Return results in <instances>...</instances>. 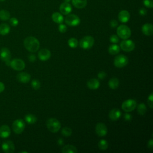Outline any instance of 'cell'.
<instances>
[{
  "label": "cell",
  "instance_id": "cell-29",
  "mask_svg": "<svg viewBox=\"0 0 153 153\" xmlns=\"http://www.w3.org/2000/svg\"><path fill=\"white\" fill-rule=\"evenodd\" d=\"M10 18V13L9 11L5 10H2L0 11V19L1 20L6 21Z\"/></svg>",
  "mask_w": 153,
  "mask_h": 153
},
{
  "label": "cell",
  "instance_id": "cell-40",
  "mask_svg": "<svg viewBox=\"0 0 153 153\" xmlns=\"http://www.w3.org/2000/svg\"><path fill=\"white\" fill-rule=\"evenodd\" d=\"M106 74L105 72H103V71H101V72H99V74L97 75L98 78L99 79H104L106 77Z\"/></svg>",
  "mask_w": 153,
  "mask_h": 153
},
{
  "label": "cell",
  "instance_id": "cell-26",
  "mask_svg": "<svg viewBox=\"0 0 153 153\" xmlns=\"http://www.w3.org/2000/svg\"><path fill=\"white\" fill-rule=\"evenodd\" d=\"M10 31V27L7 23H1L0 25V34L2 35H7Z\"/></svg>",
  "mask_w": 153,
  "mask_h": 153
},
{
  "label": "cell",
  "instance_id": "cell-25",
  "mask_svg": "<svg viewBox=\"0 0 153 153\" xmlns=\"http://www.w3.org/2000/svg\"><path fill=\"white\" fill-rule=\"evenodd\" d=\"M120 51V46L116 44L111 45L108 48V52L112 55H115L118 54Z\"/></svg>",
  "mask_w": 153,
  "mask_h": 153
},
{
  "label": "cell",
  "instance_id": "cell-34",
  "mask_svg": "<svg viewBox=\"0 0 153 153\" xmlns=\"http://www.w3.org/2000/svg\"><path fill=\"white\" fill-rule=\"evenodd\" d=\"M31 85H32V87L34 90H36L39 89V88L41 87V84H40V82L38 79H33L31 82Z\"/></svg>",
  "mask_w": 153,
  "mask_h": 153
},
{
  "label": "cell",
  "instance_id": "cell-39",
  "mask_svg": "<svg viewBox=\"0 0 153 153\" xmlns=\"http://www.w3.org/2000/svg\"><path fill=\"white\" fill-rule=\"evenodd\" d=\"M152 95H153V94H152V93H151L148 98V103L151 108H152V103H153V97H152L153 96Z\"/></svg>",
  "mask_w": 153,
  "mask_h": 153
},
{
  "label": "cell",
  "instance_id": "cell-12",
  "mask_svg": "<svg viewBox=\"0 0 153 153\" xmlns=\"http://www.w3.org/2000/svg\"><path fill=\"white\" fill-rule=\"evenodd\" d=\"M95 131L96 134L100 137H103L106 135L108 133V128L106 126L102 123H99L96 124Z\"/></svg>",
  "mask_w": 153,
  "mask_h": 153
},
{
  "label": "cell",
  "instance_id": "cell-38",
  "mask_svg": "<svg viewBox=\"0 0 153 153\" xmlns=\"http://www.w3.org/2000/svg\"><path fill=\"white\" fill-rule=\"evenodd\" d=\"M59 30L61 33H65L67 30V27L65 25L60 23L59 26Z\"/></svg>",
  "mask_w": 153,
  "mask_h": 153
},
{
  "label": "cell",
  "instance_id": "cell-22",
  "mask_svg": "<svg viewBox=\"0 0 153 153\" xmlns=\"http://www.w3.org/2000/svg\"><path fill=\"white\" fill-rule=\"evenodd\" d=\"M72 5L78 9L84 8L87 4V0H72Z\"/></svg>",
  "mask_w": 153,
  "mask_h": 153
},
{
  "label": "cell",
  "instance_id": "cell-48",
  "mask_svg": "<svg viewBox=\"0 0 153 153\" xmlns=\"http://www.w3.org/2000/svg\"><path fill=\"white\" fill-rule=\"evenodd\" d=\"M1 1H5V0H0Z\"/></svg>",
  "mask_w": 153,
  "mask_h": 153
},
{
  "label": "cell",
  "instance_id": "cell-19",
  "mask_svg": "<svg viewBox=\"0 0 153 153\" xmlns=\"http://www.w3.org/2000/svg\"><path fill=\"white\" fill-rule=\"evenodd\" d=\"M11 130L7 125H2L0 127V137L2 138H7L10 136Z\"/></svg>",
  "mask_w": 153,
  "mask_h": 153
},
{
  "label": "cell",
  "instance_id": "cell-8",
  "mask_svg": "<svg viewBox=\"0 0 153 153\" xmlns=\"http://www.w3.org/2000/svg\"><path fill=\"white\" fill-rule=\"evenodd\" d=\"M137 106V103L134 99H127L124 101L122 103L121 108L123 110L127 112L133 111Z\"/></svg>",
  "mask_w": 153,
  "mask_h": 153
},
{
  "label": "cell",
  "instance_id": "cell-5",
  "mask_svg": "<svg viewBox=\"0 0 153 153\" xmlns=\"http://www.w3.org/2000/svg\"><path fill=\"white\" fill-rule=\"evenodd\" d=\"M128 62V57L123 54H120L116 56L114 60V65L118 68L126 66Z\"/></svg>",
  "mask_w": 153,
  "mask_h": 153
},
{
  "label": "cell",
  "instance_id": "cell-45",
  "mask_svg": "<svg viewBox=\"0 0 153 153\" xmlns=\"http://www.w3.org/2000/svg\"><path fill=\"white\" fill-rule=\"evenodd\" d=\"M139 14L142 16H145L146 14V10L145 8H141L139 10Z\"/></svg>",
  "mask_w": 153,
  "mask_h": 153
},
{
  "label": "cell",
  "instance_id": "cell-21",
  "mask_svg": "<svg viewBox=\"0 0 153 153\" xmlns=\"http://www.w3.org/2000/svg\"><path fill=\"white\" fill-rule=\"evenodd\" d=\"M87 87L91 90H96L99 87L100 82L98 79L96 78H91L87 82Z\"/></svg>",
  "mask_w": 153,
  "mask_h": 153
},
{
  "label": "cell",
  "instance_id": "cell-11",
  "mask_svg": "<svg viewBox=\"0 0 153 153\" xmlns=\"http://www.w3.org/2000/svg\"><path fill=\"white\" fill-rule=\"evenodd\" d=\"M120 48L124 51L130 52L134 49L135 44L133 41L126 39L121 42Z\"/></svg>",
  "mask_w": 153,
  "mask_h": 153
},
{
  "label": "cell",
  "instance_id": "cell-23",
  "mask_svg": "<svg viewBox=\"0 0 153 153\" xmlns=\"http://www.w3.org/2000/svg\"><path fill=\"white\" fill-rule=\"evenodd\" d=\"M51 18L55 23L58 24L62 23L63 22V16H62V14L58 12H54L52 14Z\"/></svg>",
  "mask_w": 153,
  "mask_h": 153
},
{
  "label": "cell",
  "instance_id": "cell-7",
  "mask_svg": "<svg viewBox=\"0 0 153 153\" xmlns=\"http://www.w3.org/2000/svg\"><path fill=\"white\" fill-rule=\"evenodd\" d=\"M12 128L14 132L16 134H20L22 133L25 128V123L24 121L22 119H17L12 124Z\"/></svg>",
  "mask_w": 153,
  "mask_h": 153
},
{
  "label": "cell",
  "instance_id": "cell-35",
  "mask_svg": "<svg viewBox=\"0 0 153 153\" xmlns=\"http://www.w3.org/2000/svg\"><path fill=\"white\" fill-rule=\"evenodd\" d=\"M143 4L145 7L151 8L153 7V0H143Z\"/></svg>",
  "mask_w": 153,
  "mask_h": 153
},
{
  "label": "cell",
  "instance_id": "cell-42",
  "mask_svg": "<svg viewBox=\"0 0 153 153\" xmlns=\"http://www.w3.org/2000/svg\"><path fill=\"white\" fill-rule=\"evenodd\" d=\"M124 118L125 119L126 121H131V120L132 119V116L130 114H126L124 115Z\"/></svg>",
  "mask_w": 153,
  "mask_h": 153
},
{
  "label": "cell",
  "instance_id": "cell-10",
  "mask_svg": "<svg viewBox=\"0 0 153 153\" xmlns=\"http://www.w3.org/2000/svg\"><path fill=\"white\" fill-rule=\"evenodd\" d=\"M10 66L14 70L20 71L25 69V63L20 59H14L10 61Z\"/></svg>",
  "mask_w": 153,
  "mask_h": 153
},
{
  "label": "cell",
  "instance_id": "cell-32",
  "mask_svg": "<svg viewBox=\"0 0 153 153\" xmlns=\"http://www.w3.org/2000/svg\"><path fill=\"white\" fill-rule=\"evenodd\" d=\"M68 44L70 47H71L72 48H75L77 47V45L78 44V40L75 38H71L68 40Z\"/></svg>",
  "mask_w": 153,
  "mask_h": 153
},
{
  "label": "cell",
  "instance_id": "cell-17",
  "mask_svg": "<svg viewBox=\"0 0 153 153\" xmlns=\"http://www.w3.org/2000/svg\"><path fill=\"white\" fill-rule=\"evenodd\" d=\"M118 20L122 23H126L130 19V13L127 10H121L118 15Z\"/></svg>",
  "mask_w": 153,
  "mask_h": 153
},
{
  "label": "cell",
  "instance_id": "cell-20",
  "mask_svg": "<svg viewBox=\"0 0 153 153\" xmlns=\"http://www.w3.org/2000/svg\"><path fill=\"white\" fill-rule=\"evenodd\" d=\"M121 115V112L118 109H113L109 113V118L112 121H117Z\"/></svg>",
  "mask_w": 153,
  "mask_h": 153
},
{
  "label": "cell",
  "instance_id": "cell-41",
  "mask_svg": "<svg viewBox=\"0 0 153 153\" xmlns=\"http://www.w3.org/2000/svg\"><path fill=\"white\" fill-rule=\"evenodd\" d=\"M110 26L112 27H115L118 26V23L117 20H112L111 22H110Z\"/></svg>",
  "mask_w": 153,
  "mask_h": 153
},
{
  "label": "cell",
  "instance_id": "cell-43",
  "mask_svg": "<svg viewBox=\"0 0 153 153\" xmlns=\"http://www.w3.org/2000/svg\"><path fill=\"white\" fill-rule=\"evenodd\" d=\"M148 147L150 149H152V148H153V140H152V139H151L149 140V142H148Z\"/></svg>",
  "mask_w": 153,
  "mask_h": 153
},
{
  "label": "cell",
  "instance_id": "cell-30",
  "mask_svg": "<svg viewBox=\"0 0 153 153\" xmlns=\"http://www.w3.org/2000/svg\"><path fill=\"white\" fill-rule=\"evenodd\" d=\"M146 105L143 103H140L139 105H137V113L139 114H140V115H143L146 112Z\"/></svg>",
  "mask_w": 153,
  "mask_h": 153
},
{
  "label": "cell",
  "instance_id": "cell-33",
  "mask_svg": "<svg viewBox=\"0 0 153 153\" xmlns=\"http://www.w3.org/2000/svg\"><path fill=\"white\" fill-rule=\"evenodd\" d=\"M72 129L68 127H65L62 129V134L65 137L70 136L72 134Z\"/></svg>",
  "mask_w": 153,
  "mask_h": 153
},
{
  "label": "cell",
  "instance_id": "cell-1",
  "mask_svg": "<svg viewBox=\"0 0 153 153\" xmlns=\"http://www.w3.org/2000/svg\"><path fill=\"white\" fill-rule=\"evenodd\" d=\"M23 44L26 49L32 53L37 51L39 48V42L34 36L26 37L23 41Z\"/></svg>",
  "mask_w": 153,
  "mask_h": 153
},
{
  "label": "cell",
  "instance_id": "cell-2",
  "mask_svg": "<svg viewBox=\"0 0 153 153\" xmlns=\"http://www.w3.org/2000/svg\"><path fill=\"white\" fill-rule=\"evenodd\" d=\"M46 126L48 130L52 133L57 132L61 127V124L59 121L54 118H49L46 122Z\"/></svg>",
  "mask_w": 153,
  "mask_h": 153
},
{
  "label": "cell",
  "instance_id": "cell-37",
  "mask_svg": "<svg viewBox=\"0 0 153 153\" xmlns=\"http://www.w3.org/2000/svg\"><path fill=\"white\" fill-rule=\"evenodd\" d=\"M10 23L13 26H16L19 24V20L16 17L10 18Z\"/></svg>",
  "mask_w": 153,
  "mask_h": 153
},
{
  "label": "cell",
  "instance_id": "cell-28",
  "mask_svg": "<svg viewBox=\"0 0 153 153\" xmlns=\"http://www.w3.org/2000/svg\"><path fill=\"white\" fill-rule=\"evenodd\" d=\"M25 121L30 124H34L37 121V118L36 117V116L33 114H28L27 115H26L25 117Z\"/></svg>",
  "mask_w": 153,
  "mask_h": 153
},
{
  "label": "cell",
  "instance_id": "cell-4",
  "mask_svg": "<svg viewBox=\"0 0 153 153\" xmlns=\"http://www.w3.org/2000/svg\"><path fill=\"white\" fill-rule=\"evenodd\" d=\"M94 42V39L93 36H85L81 39L79 41V44L81 48L87 50L91 48Z\"/></svg>",
  "mask_w": 153,
  "mask_h": 153
},
{
  "label": "cell",
  "instance_id": "cell-3",
  "mask_svg": "<svg viewBox=\"0 0 153 153\" xmlns=\"http://www.w3.org/2000/svg\"><path fill=\"white\" fill-rule=\"evenodd\" d=\"M117 33L120 38L126 39L131 36V30L127 26L121 25L117 27Z\"/></svg>",
  "mask_w": 153,
  "mask_h": 153
},
{
  "label": "cell",
  "instance_id": "cell-24",
  "mask_svg": "<svg viewBox=\"0 0 153 153\" xmlns=\"http://www.w3.org/2000/svg\"><path fill=\"white\" fill-rule=\"evenodd\" d=\"M63 153H76L78 152L76 148L72 145H66L62 149Z\"/></svg>",
  "mask_w": 153,
  "mask_h": 153
},
{
  "label": "cell",
  "instance_id": "cell-13",
  "mask_svg": "<svg viewBox=\"0 0 153 153\" xmlns=\"http://www.w3.org/2000/svg\"><path fill=\"white\" fill-rule=\"evenodd\" d=\"M2 149L5 153H13L14 151L15 146L11 140H7L2 144Z\"/></svg>",
  "mask_w": 153,
  "mask_h": 153
},
{
  "label": "cell",
  "instance_id": "cell-46",
  "mask_svg": "<svg viewBox=\"0 0 153 153\" xmlns=\"http://www.w3.org/2000/svg\"><path fill=\"white\" fill-rule=\"evenodd\" d=\"M5 89V85L4 84V83H2V82H0V93L2 92Z\"/></svg>",
  "mask_w": 153,
  "mask_h": 153
},
{
  "label": "cell",
  "instance_id": "cell-47",
  "mask_svg": "<svg viewBox=\"0 0 153 153\" xmlns=\"http://www.w3.org/2000/svg\"><path fill=\"white\" fill-rule=\"evenodd\" d=\"M65 2H69V1H70V0H65Z\"/></svg>",
  "mask_w": 153,
  "mask_h": 153
},
{
  "label": "cell",
  "instance_id": "cell-27",
  "mask_svg": "<svg viewBox=\"0 0 153 153\" xmlns=\"http://www.w3.org/2000/svg\"><path fill=\"white\" fill-rule=\"evenodd\" d=\"M108 85L112 89H116L119 85V80L117 78H112L108 81Z\"/></svg>",
  "mask_w": 153,
  "mask_h": 153
},
{
  "label": "cell",
  "instance_id": "cell-44",
  "mask_svg": "<svg viewBox=\"0 0 153 153\" xmlns=\"http://www.w3.org/2000/svg\"><path fill=\"white\" fill-rule=\"evenodd\" d=\"M29 60L31 62H33L34 61H35L36 60V56L34 54H30L29 56Z\"/></svg>",
  "mask_w": 153,
  "mask_h": 153
},
{
  "label": "cell",
  "instance_id": "cell-36",
  "mask_svg": "<svg viewBox=\"0 0 153 153\" xmlns=\"http://www.w3.org/2000/svg\"><path fill=\"white\" fill-rule=\"evenodd\" d=\"M109 40L111 42L114 43V44H116L117 42H118L119 41V38L117 35H112L111 36H110V38H109Z\"/></svg>",
  "mask_w": 153,
  "mask_h": 153
},
{
  "label": "cell",
  "instance_id": "cell-31",
  "mask_svg": "<svg viewBox=\"0 0 153 153\" xmlns=\"http://www.w3.org/2000/svg\"><path fill=\"white\" fill-rule=\"evenodd\" d=\"M98 146L101 150H106L108 147V143L106 140L102 139L99 142Z\"/></svg>",
  "mask_w": 153,
  "mask_h": 153
},
{
  "label": "cell",
  "instance_id": "cell-9",
  "mask_svg": "<svg viewBox=\"0 0 153 153\" xmlns=\"http://www.w3.org/2000/svg\"><path fill=\"white\" fill-rule=\"evenodd\" d=\"M11 57V54L10 50L7 47H3L0 50V58L2 60H3L5 63L10 66V60Z\"/></svg>",
  "mask_w": 153,
  "mask_h": 153
},
{
  "label": "cell",
  "instance_id": "cell-15",
  "mask_svg": "<svg viewBox=\"0 0 153 153\" xmlns=\"http://www.w3.org/2000/svg\"><path fill=\"white\" fill-rule=\"evenodd\" d=\"M38 58L42 61H46L51 57V52L47 48H42L40 50L38 54Z\"/></svg>",
  "mask_w": 153,
  "mask_h": 153
},
{
  "label": "cell",
  "instance_id": "cell-18",
  "mask_svg": "<svg viewBox=\"0 0 153 153\" xmlns=\"http://www.w3.org/2000/svg\"><path fill=\"white\" fill-rule=\"evenodd\" d=\"M142 33L147 36H151L153 33V26L151 23H145L142 26Z\"/></svg>",
  "mask_w": 153,
  "mask_h": 153
},
{
  "label": "cell",
  "instance_id": "cell-6",
  "mask_svg": "<svg viewBox=\"0 0 153 153\" xmlns=\"http://www.w3.org/2000/svg\"><path fill=\"white\" fill-rule=\"evenodd\" d=\"M65 22L68 26H76L80 23V19L78 16L74 14H69L65 17Z\"/></svg>",
  "mask_w": 153,
  "mask_h": 153
},
{
  "label": "cell",
  "instance_id": "cell-16",
  "mask_svg": "<svg viewBox=\"0 0 153 153\" xmlns=\"http://www.w3.org/2000/svg\"><path fill=\"white\" fill-rule=\"evenodd\" d=\"M17 81L22 83H27L30 79V75L27 72H20L17 76Z\"/></svg>",
  "mask_w": 153,
  "mask_h": 153
},
{
  "label": "cell",
  "instance_id": "cell-14",
  "mask_svg": "<svg viewBox=\"0 0 153 153\" xmlns=\"http://www.w3.org/2000/svg\"><path fill=\"white\" fill-rule=\"evenodd\" d=\"M59 10L61 14L63 15H68L69 14L71 11L72 10L71 5L67 2H64L62 3L59 7Z\"/></svg>",
  "mask_w": 153,
  "mask_h": 153
}]
</instances>
